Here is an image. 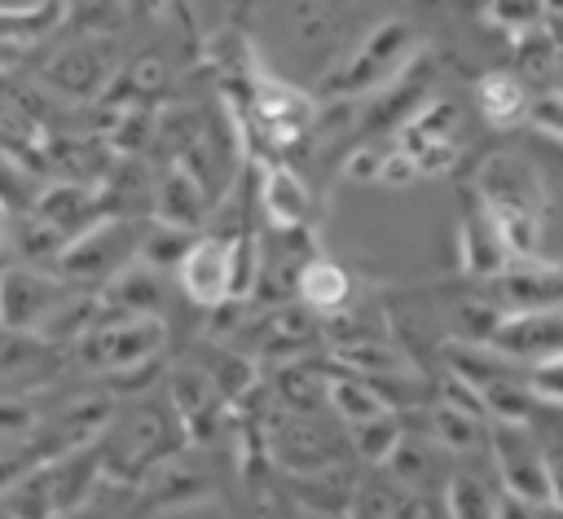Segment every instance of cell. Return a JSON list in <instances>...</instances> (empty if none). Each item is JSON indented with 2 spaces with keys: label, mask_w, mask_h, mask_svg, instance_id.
<instances>
[{
  "label": "cell",
  "mask_w": 563,
  "mask_h": 519,
  "mask_svg": "<svg viewBox=\"0 0 563 519\" xmlns=\"http://www.w3.org/2000/svg\"><path fill=\"white\" fill-rule=\"evenodd\" d=\"M475 198L493 216L510 260H537L541 255V220H545V185L528 154L501 150L488 154L475 176Z\"/></svg>",
  "instance_id": "1"
},
{
  "label": "cell",
  "mask_w": 563,
  "mask_h": 519,
  "mask_svg": "<svg viewBox=\"0 0 563 519\" xmlns=\"http://www.w3.org/2000/svg\"><path fill=\"white\" fill-rule=\"evenodd\" d=\"M418 53V35L405 18H383L361 48L321 84L325 97H365V92H383L387 84H396L405 75V66Z\"/></svg>",
  "instance_id": "2"
},
{
  "label": "cell",
  "mask_w": 563,
  "mask_h": 519,
  "mask_svg": "<svg viewBox=\"0 0 563 519\" xmlns=\"http://www.w3.org/2000/svg\"><path fill=\"white\" fill-rule=\"evenodd\" d=\"M70 308V286L44 268H0V325L4 330H22V334H40L48 339V330L57 325V317Z\"/></svg>",
  "instance_id": "3"
},
{
  "label": "cell",
  "mask_w": 563,
  "mask_h": 519,
  "mask_svg": "<svg viewBox=\"0 0 563 519\" xmlns=\"http://www.w3.org/2000/svg\"><path fill=\"white\" fill-rule=\"evenodd\" d=\"M488 453L501 479V493L528 506H550V475H545V444L532 427H501L488 422Z\"/></svg>",
  "instance_id": "4"
},
{
  "label": "cell",
  "mask_w": 563,
  "mask_h": 519,
  "mask_svg": "<svg viewBox=\"0 0 563 519\" xmlns=\"http://www.w3.org/2000/svg\"><path fill=\"white\" fill-rule=\"evenodd\" d=\"M163 339H167L163 317H114V321H101L88 339H79V352L88 365L106 374H123L145 361H158Z\"/></svg>",
  "instance_id": "5"
},
{
  "label": "cell",
  "mask_w": 563,
  "mask_h": 519,
  "mask_svg": "<svg viewBox=\"0 0 563 519\" xmlns=\"http://www.w3.org/2000/svg\"><path fill=\"white\" fill-rule=\"evenodd\" d=\"M136 251H141V238L123 220H101L84 238L66 242L57 268H62V281H101L106 286L128 264H136Z\"/></svg>",
  "instance_id": "6"
},
{
  "label": "cell",
  "mask_w": 563,
  "mask_h": 519,
  "mask_svg": "<svg viewBox=\"0 0 563 519\" xmlns=\"http://www.w3.org/2000/svg\"><path fill=\"white\" fill-rule=\"evenodd\" d=\"M246 97H251L255 132H264V141H273V145H290L317 123V101L273 75H255Z\"/></svg>",
  "instance_id": "7"
},
{
  "label": "cell",
  "mask_w": 563,
  "mask_h": 519,
  "mask_svg": "<svg viewBox=\"0 0 563 519\" xmlns=\"http://www.w3.org/2000/svg\"><path fill=\"white\" fill-rule=\"evenodd\" d=\"M493 308L501 317L510 312H554L563 308V264L537 260H510L493 281Z\"/></svg>",
  "instance_id": "8"
},
{
  "label": "cell",
  "mask_w": 563,
  "mask_h": 519,
  "mask_svg": "<svg viewBox=\"0 0 563 519\" xmlns=\"http://www.w3.org/2000/svg\"><path fill=\"white\" fill-rule=\"evenodd\" d=\"M488 347L506 356L510 365H537L554 352H563V308L554 312H510L493 325Z\"/></svg>",
  "instance_id": "9"
},
{
  "label": "cell",
  "mask_w": 563,
  "mask_h": 519,
  "mask_svg": "<svg viewBox=\"0 0 563 519\" xmlns=\"http://www.w3.org/2000/svg\"><path fill=\"white\" fill-rule=\"evenodd\" d=\"M268 449H273V457L282 462L286 475L339 466V444L330 440V431L317 427L312 413H282L268 427Z\"/></svg>",
  "instance_id": "10"
},
{
  "label": "cell",
  "mask_w": 563,
  "mask_h": 519,
  "mask_svg": "<svg viewBox=\"0 0 563 519\" xmlns=\"http://www.w3.org/2000/svg\"><path fill=\"white\" fill-rule=\"evenodd\" d=\"M176 281L185 290L189 303L198 308H220L229 303V242L224 238H194V246L185 251V260L176 264Z\"/></svg>",
  "instance_id": "11"
},
{
  "label": "cell",
  "mask_w": 563,
  "mask_h": 519,
  "mask_svg": "<svg viewBox=\"0 0 563 519\" xmlns=\"http://www.w3.org/2000/svg\"><path fill=\"white\" fill-rule=\"evenodd\" d=\"M457 264H462L466 277H484V281H493L510 264V251H506V242H501V233H497V224H493V216L484 211L479 198H471L466 211H462V224H457Z\"/></svg>",
  "instance_id": "12"
},
{
  "label": "cell",
  "mask_w": 563,
  "mask_h": 519,
  "mask_svg": "<svg viewBox=\"0 0 563 519\" xmlns=\"http://www.w3.org/2000/svg\"><path fill=\"white\" fill-rule=\"evenodd\" d=\"M260 202H264V216L273 220V229H282V233H299L312 220L308 185L286 163H264V172H260Z\"/></svg>",
  "instance_id": "13"
},
{
  "label": "cell",
  "mask_w": 563,
  "mask_h": 519,
  "mask_svg": "<svg viewBox=\"0 0 563 519\" xmlns=\"http://www.w3.org/2000/svg\"><path fill=\"white\" fill-rule=\"evenodd\" d=\"M207 207H211V202H207L202 180H198L185 163H172V167L163 172L158 189H154V216H158L163 224L180 229V233H198L202 220H207Z\"/></svg>",
  "instance_id": "14"
},
{
  "label": "cell",
  "mask_w": 563,
  "mask_h": 519,
  "mask_svg": "<svg viewBox=\"0 0 563 519\" xmlns=\"http://www.w3.org/2000/svg\"><path fill=\"white\" fill-rule=\"evenodd\" d=\"M44 224H53L66 242H75V238H84L88 229H97L101 220H106V211H101V202H97V194L92 189H84V185H48L40 198H35V207H31Z\"/></svg>",
  "instance_id": "15"
},
{
  "label": "cell",
  "mask_w": 563,
  "mask_h": 519,
  "mask_svg": "<svg viewBox=\"0 0 563 519\" xmlns=\"http://www.w3.org/2000/svg\"><path fill=\"white\" fill-rule=\"evenodd\" d=\"M290 484V497L312 510L317 519H343L352 510V497H356V475L339 462V466H325V471H303V475H286Z\"/></svg>",
  "instance_id": "16"
},
{
  "label": "cell",
  "mask_w": 563,
  "mask_h": 519,
  "mask_svg": "<svg viewBox=\"0 0 563 519\" xmlns=\"http://www.w3.org/2000/svg\"><path fill=\"white\" fill-rule=\"evenodd\" d=\"M475 106H479V114H484L493 128H515V123L528 119L532 92L523 88L519 75H510V70H488V75H479V84H475Z\"/></svg>",
  "instance_id": "17"
},
{
  "label": "cell",
  "mask_w": 563,
  "mask_h": 519,
  "mask_svg": "<svg viewBox=\"0 0 563 519\" xmlns=\"http://www.w3.org/2000/svg\"><path fill=\"white\" fill-rule=\"evenodd\" d=\"M101 299H110L119 308V317H163V277H158V268L136 260L119 277L106 281Z\"/></svg>",
  "instance_id": "18"
},
{
  "label": "cell",
  "mask_w": 563,
  "mask_h": 519,
  "mask_svg": "<svg viewBox=\"0 0 563 519\" xmlns=\"http://www.w3.org/2000/svg\"><path fill=\"white\" fill-rule=\"evenodd\" d=\"M295 295L308 312H343V303L352 299V277L334 264V260H303L299 277H295Z\"/></svg>",
  "instance_id": "19"
},
{
  "label": "cell",
  "mask_w": 563,
  "mask_h": 519,
  "mask_svg": "<svg viewBox=\"0 0 563 519\" xmlns=\"http://www.w3.org/2000/svg\"><path fill=\"white\" fill-rule=\"evenodd\" d=\"M427 431H431V444L444 449V453H479L488 449V422L466 413V409H453L444 400L431 405V418H427Z\"/></svg>",
  "instance_id": "20"
},
{
  "label": "cell",
  "mask_w": 563,
  "mask_h": 519,
  "mask_svg": "<svg viewBox=\"0 0 563 519\" xmlns=\"http://www.w3.org/2000/svg\"><path fill=\"white\" fill-rule=\"evenodd\" d=\"M325 405L347 422V427H361L378 413H391V405L378 396V387L361 374H330L325 378Z\"/></svg>",
  "instance_id": "21"
},
{
  "label": "cell",
  "mask_w": 563,
  "mask_h": 519,
  "mask_svg": "<svg viewBox=\"0 0 563 519\" xmlns=\"http://www.w3.org/2000/svg\"><path fill=\"white\" fill-rule=\"evenodd\" d=\"M44 79H48L53 88L79 97V92H92V88L106 79V66H101V53H97L92 44H70V48H62V53L48 62Z\"/></svg>",
  "instance_id": "22"
},
{
  "label": "cell",
  "mask_w": 563,
  "mask_h": 519,
  "mask_svg": "<svg viewBox=\"0 0 563 519\" xmlns=\"http://www.w3.org/2000/svg\"><path fill=\"white\" fill-rule=\"evenodd\" d=\"M444 515L449 519H497V501L501 493L484 479V475H471V471H457L444 479Z\"/></svg>",
  "instance_id": "23"
},
{
  "label": "cell",
  "mask_w": 563,
  "mask_h": 519,
  "mask_svg": "<svg viewBox=\"0 0 563 519\" xmlns=\"http://www.w3.org/2000/svg\"><path fill=\"white\" fill-rule=\"evenodd\" d=\"M457 106L453 101H427L396 136H400V145L396 150H405V154H418L422 145H435V141H457Z\"/></svg>",
  "instance_id": "24"
},
{
  "label": "cell",
  "mask_w": 563,
  "mask_h": 519,
  "mask_svg": "<svg viewBox=\"0 0 563 519\" xmlns=\"http://www.w3.org/2000/svg\"><path fill=\"white\" fill-rule=\"evenodd\" d=\"M435 444H431V435L422 440V435H409L405 431V440H400V449L391 453V462L383 466L405 493H427L431 488V479H435Z\"/></svg>",
  "instance_id": "25"
},
{
  "label": "cell",
  "mask_w": 563,
  "mask_h": 519,
  "mask_svg": "<svg viewBox=\"0 0 563 519\" xmlns=\"http://www.w3.org/2000/svg\"><path fill=\"white\" fill-rule=\"evenodd\" d=\"M347 440H352V453H356L361 462H369V466H387L391 453H396L400 440H405V422H400L396 409H391V413H378V418L352 427Z\"/></svg>",
  "instance_id": "26"
},
{
  "label": "cell",
  "mask_w": 563,
  "mask_h": 519,
  "mask_svg": "<svg viewBox=\"0 0 563 519\" xmlns=\"http://www.w3.org/2000/svg\"><path fill=\"white\" fill-rule=\"evenodd\" d=\"M145 484H150V501L163 506V510H172V506H189V501H198V497L207 493L202 475L189 471V466H180L176 457H167L163 466H154Z\"/></svg>",
  "instance_id": "27"
},
{
  "label": "cell",
  "mask_w": 563,
  "mask_h": 519,
  "mask_svg": "<svg viewBox=\"0 0 563 519\" xmlns=\"http://www.w3.org/2000/svg\"><path fill=\"white\" fill-rule=\"evenodd\" d=\"M405 501H409V493L391 475H369V479H356L347 519H400Z\"/></svg>",
  "instance_id": "28"
},
{
  "label": "cell",
  "mask_w": 563,
  "mask_h": 519,
  "mask_svg": "<svg viewBox=\"0 0 563 519\" xmlns=\"http://www.w3.org/2000/svg\"><path fill=\"white\" fill-rule=\"evenodd\" d=\"M48 356H53V343H48V339L22 334V330H4V325H0V378H26V374H35Z\"/></svg>",
  "instance_id": "29"
},
{
  "label": "cell",
  "mask_w": 563,
  "mask_h": 519,
  "mask_svg": "<svg viewBox=\"0 0 563 519\" xmlns=\"http://www.w3.org/2000/svg\"><path fill=\"white\" fill-rule=\"evenodd\" d=\"M277 396L286 413H317V405L325 400V378L303 369V365H282L277 369Z\"/></svg>",
  "instance_id": "30"
},
{
  "label": "cell",
  "mask_w": 563,
  "mask_h": 519,
  "mask_svg": "<svg viewBox=\"0 0 563 519\" xmlns=\"http://www.w3.org/2000/svg\"><path fill=\"white\" fill-rule=\"evenodd\" d=\"M9 242H13L26 260H35V264H57L62 251H66V238H62L53 224H44L35 211H31L18 229H9Z\"/></svg>",
  "instance_id": "31"
},
{
  "label": "cell",
  "mask_w": 563,
  "mask_h": 519,
  "mask_svg": "<svg viewBox=\"0 0 563 519\" xmlns=\"http://www.w3.org/2000/svg\"><path fill=\"white\" fill-rule=\"evenodd\" d=\"M189 246H194V233H180V229H172V224L154 220L150 238H141V251H136V260L163 273V268H176V264L185 260V251H189Z\"/></svg>",
  "instance_id": "32"
},
{
  "label": "cell",
  "mask_w": 563,
  "mask_h": 519,
  "mask_svg": "<svg viewBox=\"0 0 563 519\" xmlns=\"http://www.w3.org/2000/svg\"><path fill=\"white\" fill-rule=\"evenodd\" d=\"M57 13H62L57 0H44L31 9H0V40H9V44L35 40L40 31H48V22H57Z\"/></svg>",
  "instance_id": "33"
},
{
  "label": "cell",
  "mask_w": 563,
  "mask_h": 519,
  "mask_svg": "<svg viewBox=\"0 0 563 519\" xmlns=\"http://www.w3.org/2000/svg\"><path fill=\"white\" fill-rule=\"evenodd\" d=\"M484 18H488V26L510 31L515 40H519V35H528V31H541V26H545L541 0H488Z\"/></svg>",
  "instance_id": "34"
},
{
  "label": "cell",
  "mask_w": 563,
  "mask_h": 519,
  "mask_svg": "<svg viewBox=\"0 0 563 519\" xmlns=\"http://www.w3.org/2000/svg\"><path fill=\"white\" fill-rule=\"evenodd\" d=\"M523 383H528V391H532L537 405L563 409V352H554V356L528 365V369H523Z\"/></svg>",
  "instance_id": "35"
},
{
  "label": "cell",
  "mask_w": 563,
  "mask_h": 519,
  "mask_svg": "<svg viewBox=\"0 0 563 519\" xmlns=\"http://www.w3.org/2000/svg\"><path fill=\"white\" fill-rule=\"evenodd\" d=\"M35 431H40V409L18 391H0V440H26Z\"/></svg>",
  "instance_id": "36"
},
{
  "label": "cell",
  "mask_w": 563,
  "mask_h": 519,
  "mask_svg": "<svg viewBox=\"0 0 563 519\" xmlns=\"http://www.w3.org/2000/svg\"><path fill=\"white\" fill-rule=\"evenodd\" d=\"M515 53H519V66H523V75L528 79H541L550 66H554V57H559V48H554V35L541 26V31H528V35H519L515 40ZM519 75V79H523Z\"/></svg>",
  "instance_id": "37"
},
{
  "label": "cell",
  "mask_w": 563,
  "mask_h": 519,
  "mask_svg": "<svg viewBox=\"0 0 563 519\" xmlns=\"http://www.w3.org/2000/svg\"><path fill=\"white\" fill-rule=\"evenodd\" d=\"M528 123H532V128H541L545 136L563 141V92H541V97H532Z\"/></svg>",
  "instance_id": "38"
},
{
  "label": "cell",
  "mask_w": 563,
  "mask_h": 519,
  "mask_svg": "<svg viewBox=\"0 0 563 519\" xmlns=\"http://www.w3.org/2000/svg\"><path fill=\"white\" fill-rule=\"evenodd\" d=\"M418 163V176H440L457 163V141H435V145H422L418 154H409Z\"/></svg>",
  "instance_id": "39"
},
{
  "label": "cell",
  "mask_w": 563,
  "mask_h": 519,
  "mask_svg": "<svg viewBox=\"0 0 563 519\" xmlns=\"http://www.w3.org/2000/svg\"><path fill=\"white\" fill-rule=\"evenodd\" d=\"M378 180H383V185H396V189H400V185H413V180H418V163H413L405 150H387V154H383V167H378Z\"/></svg>",
  "instance_id": "40"
},
{
  "label": "cell",
  "mask_w": 563,
  "mask_h": 519,
  "mask_svg": "<svg viewBox=\"0 0 563 519\" xmlns=\"http://www.w3.org/2000/svg\"><path fill=\"white\" fill-rule=\"evenodd\" d=\"M378 167H383V150L361 145V150H352V154H347L343 176H347V180H378Z\"/></svg>",
  "instance_id": "41"
},
{
  "label": "cell",
  "mask_w": 563,
  "mask_h": 519,
  "mask_svg": "<svg viewBox=\"0 0 563 519\" xmlns=\"http://www.w3.org/2000/svg\"><path fill=\"white\" fill-rule=\"evenodd\" d=\"M545 475H550V506L563 510V440L545 444Z\"/></svg>",
  "instance_id": "42"
},
{
  "label": "cell",
  "mask_w": 563,
  "mask_h": 519,
  "mask_svg": "<svg viewBox=\"0 0 563 519\" xmlns=\"http://www.w3.org/2000/svg\"><path fill=\"white\" fill-rule=\"evenodd\" d=\"M132 79H136V88H141V92H154V88L163 84V62H158L154 53L136 57V66H132Z\"/></svg>",
  "instance_id": "43"
},
{
  "label": "cell",
  "mask_w": 563,
  "mask_h": 519,
  "mask_svg": "<svg viewBox=\"0 0 563 519\" xmlns=\"http://www.w3.org/2000/svg\"><path fill=\"white\" fill-rule=\"evenodd\" d=\"M497 519H537V506L515 501V497H506V493H501V501H497Z\"/></svg>",
  "instance_id": "44"
},
{
  "label": "cell",
  "mask_w": 563,
  "mask_h": 519,
  "mask_svg": "<svg viewBox=\"0 0 563 519\" xmlns=\"http://www.w3.org/2000/svg\"><path fill=\"white\" fill-rule=\"evenodd\" d=\"M541 13H545V26H563V0H541Z\"/></svg>",
  "instance_id": "45"
},
{
  "label": "cell",
  "mask_w": 563,
  "mask_h": 519,
  "mask_svg": "<svg viewBox=\"0 0 563 519\" xmlns=\"http://www.w3.org/2000/svg\"><path fill=\"white\" fill-rule=\"evenodd\" d=\"M31 4H44V0H0V9H31Z\"/></svg>",
  "instance_id": "46"
},
{
  "label": "cell",
  "mask_w": 563,
  "mask_h": 519,
  "mask_svg": "<svg viewBox=\"0 0 563 519\" xmlns=\"http://www.w3.org/2000/svg\"><path fill=\"white\" fill-rule=\"evenodd\" d=\"M9 246V216H4V207H0V251Z\"/></svg>",
  "instance_id": "47"
},
{
  "label": "cell",
  "mask_w": 563,
  "mask_h": 519,
  "mask_svg": "<svg viewBox=\"0 0 563 519\" xmlns=\"http://www.w3.org/2000/svg\"><path fill=\"white\" fill-rule=\"evenodd\" d=\"M537 519H563V510H559V506H541Z\"/></svg>",
  "instance_id": "48"
},
{
  "label": "cell",
  "mask_w": 563,
  "mask_h": 519,
  "mask_svg": "<svg viewBox=\"0 0 563 519\" xmlns=\"http://www.w3.org/2000/svg\"><path fill=\"white\" fill-rule=\"evenodd\" d=\"M123 4H132V9H154L158 0H123Z\"/></svg>",
  "instance_id": "49"
},
{
  "label": "cell",
  "mask_w": 563,
  "mask_h": 519,
  "mask_svg": "<svg viewBox=\"0 0 563 519\" xmlns=\"http://www.w3.org/2000/svg\"><path fill=\"white\" fill-rule=\"evenodd\" d=\"M0 519H13V515H4V510H0Z\"/></svg>",
  "instance_id": "50"
}]
</instances>
